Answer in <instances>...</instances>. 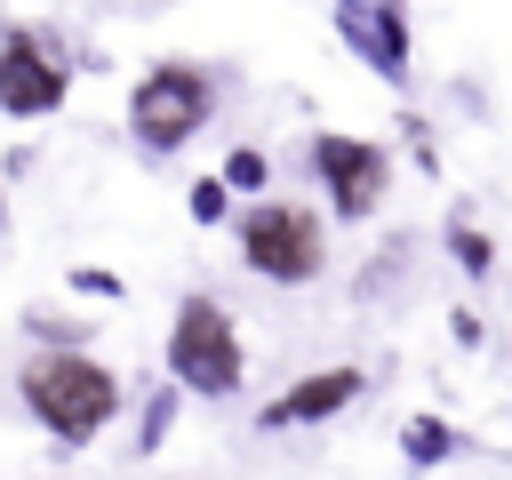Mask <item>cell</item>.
<instances>
[{"label":"cell","mask_w":512,"mask_h":480,"mask_svg":"<svg viewBox=\"0 0 512 480\" xmlns=\"http://www.w3.org/2000/svg\"><path fill=\"white\" fill-rule=\"evenodd\" d=\"M16 400H24V416H32L56 448H88V440L120 416V376H112L96 352H80V344H40V352H24V368H16Z\"/></svg>","instance_id":"1"},{"label":"cell","mask_w":512,"mask_h":480,"mask_svg":"<svg viewBox=\"0 0 512 480\" xmlns=\"http://www.w3.org/2000/svg\"><path fill=\"white\" fill-rule=\"evenodd\" d=\"M208 120H216V72H208V64L160 56V64L136 72V88H128V144H136L144 160L184 152Z\"/></svg>","instance_id":"2"},{"label":"cell","mask_w":512,"mask_h":480,"mask_svg":"<svg viewBox=\"0 0 512 480\" xmlns=\"http://www.w3.org/2000/svg\"><path fill=\"white\" fill-rule=\"evenodd\" d=\"M168 376H176V392H192V400H232L240 384H248V344H240V328H232V312L216 304V296H184L176 304V320H168Z\"/></svg>","instance_id":"3"},{"label":"cell","mask_w":512,"mask_h":480,"mask_svg":"<svg viewBox=\"0 0 512 480\" xmlns=\"http://www.w3.org/2000/svg\"><path fill=\"white\" fill-rule=\"evenodd\" d=\"M232 232H240L248 272L272 280V288H304V280H320V264H328V224H320V208H304V200H256V208H240Z\"/></svg>","instance_id":"4"},{"label":"cell","mask_w":512,"mask_h":480,"mask_svg":"<svg viewBox=\"0 0 512 480\" xmlns=\"http://www.w3.org/2000/svg\"><path fill=\"white\" fill-rule=\"evenodd\" d=\"M304 160H312V176H320V192H328V216H344V224H368V216L384 208V192H392V152H384L376 136L320 128V136L304 144Z\"/></svg>","instance_id":"5"},{"label":"cell","mask_w":512,"mask_h":480,"mask_svg":"<svg viewBox=\"0 0 512 480\" xmlns=\"http://www.w3.org/2000/svg\"><path fill=\"white\" fill-rule=\"evenodd\" d=\"M72 96V64L40 32H0V112L8 120H48Z\"/></svg>","instance_id":"6"},{"label":"cell","mask_w":512,"mask_h":480,"mask_svg":"<svg viewBox=\"0 0 512 480\" xmlns=\"http://www.w3.org/2000/svg\"><path fill=\"white\" fill-rule=\"evenodd\" d=\"M336 8V32H344V48L376 72V80H392V88H408V64H416V32H408V0H328Z\"/></svg>","instance_id":"7"},{"label":"cell","mask_w":512,"mask_h":480,"mask_svg":"<svg viewBox=\"0 0 512 480\" xmlns=\"http://www.w3.org/2000/svg\"><path fill=\"white\" fill-rule=\"evenodd\" d=\"M360 392H368V376H360L352 360H336V368H312V376H296L288 392H272V400L256 408V424H264V432H304V424L344 416Z\"/></svg>","instance_id":"8"},{"label":"cell","mask_w":512,"mask_h":480,"mask_svg":"<svg viewBox=\"0 0 512 480\" xmlns=\"http://www.w3.org/2000/svg\"><path fill=\"white\" fill-rule=\"evenodd\" d=\"M400 456H408V464H448V456H456V432H448L440 416H408Z\"/></svg>","instance_id":"9"},{"label":"cell","mask_w":512,"mask_h":480,"mask_svg":"<svg viewBox=\"0 0 512 480\" xmlns=\"http://www.w3.org/2000/svg\"><path fill=\"white\" fill-rule=\"evenodd\" d=\"M448 248H456V264H464L472 280H488V272H496V240H488V232H472V216H456V224H448Z\"/></svg>","instance_id":"10"},{"label":"cell","mask_w":512,"mask_h":480,"mask_svg":"<svg viewBox=\"0 0 512 480\" xmlns=\"http://www.w3.org/2000/svg\"><path fill=\"white\" fill-rule=\"evenodd\" d=\"M216 176H224V184H232V192H264V184H272V160H264V152H256V144H232V152H224V168H216Z\"/></svg>","instance_id":"11"},{"label":"cell","mask_w":512,"mask_h":480,"mask_svg":"<svg viewBox=\"0 0 512 480\" xmlns=\"http://www.w3.org/2000/svg\"><path fill=\"white\" fill-rule=\"evenodd\" d=\"M184 208H192V224H224V216H232V184H224V176H192Z\"/></svg>","instance_id":"12"},{"label":"cell","mask_w":512,"mask_h":480,"mask_svg":"<svg viewBox=\"0 0 512 480\" xmlns=\"http://www.w3.org/2000/svg\"><path fill=\"white\" fill-rule=\"evenodd\" d=\"M168 424H176V376H168V384H160V392H152V400H144V432H136V448H144V456H152V448H160V440H168Z\"/></svg>","instance_id":"13"},{"label":"cell","mask_w":512,"mask_h":480,"mask_svg":"<svg viewBox=\"0 0 512 480\" xmlns=\"http://www.w3.org/2000/svg\"><path fill=\"white\" fill-rule=\"evenodd\" d=\"M64 288H80V296H96V304L128 296V280H120V272H104V264H72V272H64Z\"/></svg>","instance_id":"14"},{"label":"cell","mask_w":512,"mask_h":480,"mask_svg":"<svg viewBox=\"0 0 512 480\" xmlns=\"http://www.w3.org/2000/svg\"><path fill=\"white\" fill-rule=\"evenodd\" d=\"M0 216H8V192H0Z\"/></svg>","instance_id":"15"}]
</instances>
